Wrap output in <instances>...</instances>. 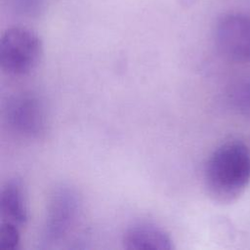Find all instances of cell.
Instances as JSON below:
<instances>
[{
    "mask_svg": "<svg viewBox=\"0 0 250 250\" xmlns=\"http://www.w3.org/2000/svg\"><path fill=\"white\" fill-rule=\"evenodd\" d=\"M250 182V151L239 141H228L210 154L204 170L209 195L218 202L235 200Z\"/></svg>",
    "mask_w": 250,
    "mask_h": 250,
    "instance_id": "cell-1",
    "label": "cell"
},
{
    "mask_svg": "<svg viewBox=\"0 0 250 250\" xmlns=\"http://www.w3.org/2000/svg\"><path fill=\"white\" fill-rule=\"evenodd\" d=\"M0 210L5 221L24 227L29 220V208L25 188L21 180L14 178L7 181L0 195Z\"/></svg>",
    "mask_w": 250,
    "mask_h": 250,
    "instance_id": "cell-7",
    "label": "cell"
},
{
    "mask_svg": "<svg viewBox=\"0 0 250 250\" xmlns=\"http://www.w3.org/2000/svg\"><path fill=\"white\" fill-rule=\"evenodd\" d=\"M9 128L26 139H38L45 134L48 125L47 107L35 93L23 92L9 99L4 109Z\"/></svg>",
    "mask_w": 250,
    "mask_h": 250,
    "instance_id": "cell-4",
    "label": "cell"
},
{
    "mask_svg": "<svg viewBox=\"0 0 250 250\" xmlns=\"http://www.w3.org/2000/svg\"><path fill=\"white\" fill-rule=\"evenodd\" d=\"M15 5L18 13L33 17L38 15L43 9L44 0H15Z\"/></svg>",
    "mask_w": 250,
    "mask_h": 250,
    "instance_id": "cell-9",
    "label": "cell"
},
{
    "mask_svg": "<svg viewBox=\"0 0 250 250\" xmlns=\"http://www.w3.org/2000/svg\"><path fill=\"white\" fill-rule=\"evenodd\" d=\"M81 208V197L73 188L56 187L47 203L41 233L43 242L54 244L65 238L77 224Z\"/></svg>",
    "mask_w": 250,
    "mask_h": 250,
    "instance_id": "cell-3",
    "label": "cell"
},
{
    "mask_svg": "<svg viewBox=\"0 0 250 250\" xmlns=\"http://www.w3.org/2000/svg\"><path fill=\"white\" fill-rule=\"evenodd\" d=\"M123 247L129 250H172L175 248L170 234L160 226L146 221L133 223L122 238Z\"/></svg>",
    "mask_w": 250,
    "mask_h": 250,
    "instance_id": "cell-6",
    "label": "cell"
},
{
    "mask_svg": "<svg viewBox=\"0 0 250 250\" xmlns=\"http://www.w3.org/2000/svg\"><path fill=\"white\" fill-rule=\"evenodd\" d=\"M43 57L40 36L26 26H11L0 38V65L13 76H23L37 68Z\"/></svg>",
    "mask_w": 250,
    "mask_h": 250,
    "instance_id": "cell-2",
    "label": "cell"
},
{
    "mask_svg": "<svg viewBox=\"0 0 250 250\" xmlns=\"http://www.w3.org/2000/svg\"><path fill=\"white\" fill-rule=\"evenodd\" d=\"M214 39L218 51L236 62H250V17L230 13L220 17L215 24Z\"/></svg>",
    "mask_w": 250,
    "mask_h": 250,
    "instance_id": "cell-5",
    "label": "cell"
},
{
    "mask_svg": "<svg viewBox=\"0 0 250 250\" xmlns=\"http://www.w3.org/2000/svg\"><path fill=\"white\" fill-rule=\"evenodd\" d=\"M21 243V227L3 220L0 227V249L16 250Z\"/></svg>",
    "mask_w": 250,
    "mask_h": 250,
    "instance_id": "cell-8",
    "label": "cell"
}]
</instances>
